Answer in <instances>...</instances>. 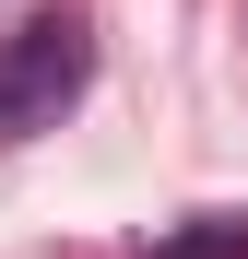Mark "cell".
<instances>
[{
    "label": "cell",
    "mask_w": 248,
    "mask_h": 259,
    "mask_svg": "<svg viewBox=\"0 0 248 259\" xmlns=\"http://www.w3.org/2000/svg\"><path fill=\"white\" fill-rule=\"evenodd\" d=\"M83 82H95V24L83 12H24L0 35V153L36 142V130H59L83 106Z\"/></svg>",
    "instance_id": "obj_1"
},
{
    "label": "cell",
    "mask_w": 248,
    "mask_h": 259,
    "mask_svg": "<svg viewBox=\"0 0 248 259\" xmlns=\"http://www.w3.org/2000/svg\"><path fill=\"white\" fill-rule=\"evenodd\" d=\"M130 259H248V212H189V224L142 236Z\"/></svg>",
    "instance_id": "obj_2"
}]
</instances>
